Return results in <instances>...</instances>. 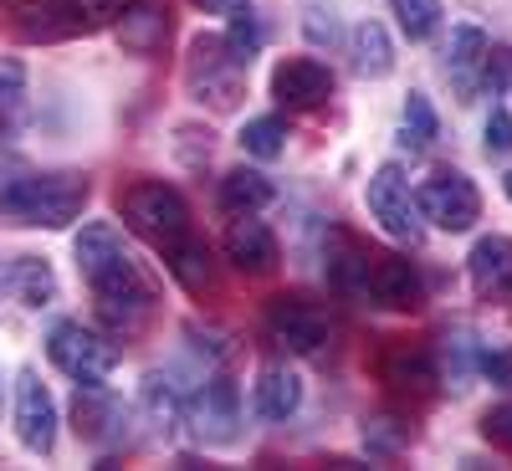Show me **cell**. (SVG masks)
<instances>
[{
  "instance_id": "obj_1",
  "label": "cell",
  "mask_w": 512,
  "mask_h": 471,
  "mask_svg": "<svg viewBox=\"0 0 512 471\" xmlns=\"http://www.w3.org/2000/svg\"><path fill=\"white\" fill-rule=\"evenodd\" d=\"M72 256H77L82 282H88L93 297H98L103 323L134 333V328L149 318V308H154V287H149V277L134 267V256L123 251L118 231H113L108 221H88V226L77 231V241H72Z\"/></svg>"
},
{
  "instance_id": "obj_2",
  "label": "cell",
  "mask_w": 512,
  "mask_h": 471,
  "mask_svg": "<svg viewBox=\"0 0 512 471\" xmlns=\"http://www.w3.org/2000/svg\"><path fill=\"white\" fill-rule=\"evenodd\" d=\"M88 205V175L77 169H57V175H21L0 190V210L21 226H47V231H62L82 216Z\"/></svg>"
},
{
  "instance_id": "obj_3",
  "label": "cell",
  "mask_w": 512,
  "mask_h": 471,
  "mask_svg": "<svg viewBox=\"0 0 512 471\" xmlns=\"http://www.w3.org/2000/svg\"><path fill=\"white\" fill-rule=\"evenodd\" d=\"M123 205V221L128 231H139L149 246L169 251V246H180L190 236V205L175 185H164V180H139V185H128L118 195Z\"/></svg>"
},
{
  "instance_id": "obj_4",
  "label": "cell",
  "mask_w": 512,
  "mask_h": 471,
  "mask_svg": "<svg viewBox=\"0 0 512 471\" xmlns=\"http://www.w3.org/2000/svg\"><path fill=\"white\" fill-rule=\"evenodd\" d=\"M190 93L210 108H236L246 88V62L226 47V36H195L190 41V62H185Z\"/></svg>"
},
{
  "instance_id": "obj_5",
  "label": "cell",
  "mask_w": 512,
  "mask_h": 471,
  "mask_svg": "<svg viewBox=\"0 0 512 471\" xmlns=\"http://www.w3.org/2000/svg\"><path fill=\"white\" fill-rule=\"evenodd\" d=\"M415 205H420V221H431L441 231H472L482 221V190L461 175V169H436L431 180L415 190Z\"/></svg>"
},
{
  "instance_id": "obj_6",
  "label": "cell",
  "mask_w": 512,
  "mask_h": 471,
  "mask_svg": "<svg viewBox=\"0 0 512 471\" xmlns=\"http://www.w3.org/2000/svg\"><path fill=\"white\" fill-rule=\"evenodd\" d=\"M364 205H369V216L379 221L384 236H395V241H420L425 226H420V205H415V190L410 180L400 175V164H379L369 185H364Z\"/></svg>"
},
{
  "instance_id": "obj_7",
  "label": "cell",
  "mask_w": 512,
  "mask_h": 471,
  "mask_svg": "<svg viewBox=\"0 0 512 471\" xmlns=\"http://www.w3.org/2000/svg\"><path fill=\"white\" fill-rule=\"evenodd\" d=\"M47 354H52V364H57L67 379H77V384H103V379L118 369L113 338L82 328V323H57L52 338H47Z\"/></svg>"
},
{
  "instance_id": "obj_8",
  "label": "cell",
  "mask_w": 512,
  "mask_h": 471,
  "mask_svg": "<svg viewBox=\"0 0 512 471\" xmlns=\"http://www.w3.org/2000/svg\"><path fill=\"white\" fill-rule=\"evenodd\" d=\"M185 425L205 446H231L241 436V395H236V384L226 374L205 379L200 390L190 395V405H185Z\"/></svg>"
},
{
  "instance_id": "obj_9",
  "label": "cell",
  "mask_w": 512,
  "mask_h": 471,
  "mask_svg": "<svg viewBox=\"0 0 512 471\" xmlns=\"http://www.w3.org/2000/svg\"><path fill=\"white\" fill-rule=\"evenodd\" d=\"M267 333L287 354H318L328 344V313L297 292H282L267 303Z\"/></svg>"
},
{
  "instance_id": "obj_10",
  "label": "cell",
  "mask_w": 512,
  "mask_h": 471,
  "mask_svg": "<svg viewBox=\"0 0 512 471\" xmlns=\"http://www.w3.org/2000/svg\"><path fill=\"white\" fill-rule=\"evenodd\" d=\"M72 415H77V436L98 451H113L128 441V405L118 395H108L103 384H77Z\"/></svg>"
},
{
  "instance_id": "obj_11",
  "label": "cell",
  "mask_w": 512,
  "mask_h": 471,
  "mask_svg": "<svg viewBox=\"0 0 512 471\" xmlns=\"http://www.w3.org/2000/svg\"><path fill=\"white\" fill-rule=\"evenodd\" d=\"M16 436L31 456L57 451V400L31 369L16 379Z\"/></svg>"
},
{
  "instance_id": "obj_12",
  "label": "cell",
  "mask_w": 512,
  "mask_h": 471,
  "mask_svg": "<svg viewBox=\"0 0 512 471\" xmlns=\"http://www.w3.org/2000/svg\"><path fill=\"white\" fill-rule=\"evenodd\" d=\"M466 272H472V287L482 303L512 308V236H482L466 256Z\"/></svg>"
},
{
  "instance_id": "obj_13",
  "label": "cell",
  "mask_w": 512,
  "mask_h": 471,
  "mask_svg": "<svg viewBox=\"0 0 512 471\" xmlns=\"http://www.w3.org/2000/svg\"><path fill=\"white\" fill-rule=\"evenodd\" d=\"M272 98L282 108H323L333 98V72L318 57H287L272 72Z\"/></svg>"
},
{
  "instance_id": "obj_14",
  "label": "cell",
  "mask_w": 512,
  "mask_h": 471,
  "mask_svg": "<svg viewBox=\"0 0 512 471\" xmlns=\"http://www.w3.org/2000/svg\"><path fill=\"white\" fill-rule=\"evenodd\" d=\"M226 262H231L236 272H251V277L277 272V262H282L277 236L256 221V216H236V221L226 226Z\"/></svg>"
},
{
  "instance_id": "obj_15",
  "label": "cell",
  "mask_w": 512,
  "mask_h": 471,
  "mask_svg": "<svg viewBox=\"0 0 512 471\" xmlns=\"http://www.w3.org/2000/svg\"><path fill=\"white\" fill-rule=\"evenodd\" d=\"M364 292L379 308H415L420 303V277L405 256H369L364 262Z\"/></svg>"
},
{
  "instance_id": "obj_16",
  "label": "cell",
  "mask_w": 512,
  "mask_h": 471,
  "mask_svg": "<svg viewBox=\"0 0 512 471\" xmlns=\"http://www.w3.org/2000/svg\"><path fill=\"white\" fill-rule=\"evenodd\" d=\"M113 36H118V47L128 57H154L169 41V16H164V6H154V0H134L128 11H118Z\"/></svg>"
},
{
  "instance_id": "obj_17",
  "label": "cell",
  "mask_w": 512,
  "mask_h": 471,
  "mask_svg": "<svg viewBox=\"0 0 512 471\" xmlns=\"http://www.w3.org/2000/svg\"><path fill=\"white\" fill-rule=\"evenodd\" d=\"M379 379L400 395H425L436 384V359L425 349H410V344H395L390 354L379 359Z\"/></svg>"
},
{
  "instance_id": "obj_18",
  "label": "cell",
  "mask_w": 512,
  "mask_h": 471,
  "mask_svg": "<svg viewBox=\"0 0 512 471\" xmlns=\"http://www.w3.org/2000/svg\"><path fill=\"white\" fill-rule=\"evenodd\" d=\"M297 405H303V379L287 364H267L256 374V410H262V420H292Z\"/></svg>"
},
{
  "instance_id": "obj_19",
  "label": "cell",
  "mask_w": 512,
  "mask_h": 471,
  "mask_svg": "<svg viewBox=\"0 0 512 471\" xmlns=\"http://www.w3.org/2000/svg\"><path fill=\"white\" fill-rule=\"evenodd\" d=\"M349 57L359 77H390L395 72V47H390V31L379 21H359L349 36Z\"/></svg>"
},
{
  "instance_id": "obj_20",
  "label": "cell",
  "mask_w": 512,
  "mask_h": 471,
  "mask_svg": "<svg viewBox=\"0 0 512 471\" xmlns=\"http://www.w3.org/2000/svg\"><path fill=\"white\" fill-rule=\"evenodd\" d=\"M164 262H169V277H175L185 292H210L216 287V262H210V251H205V241H180V246H169L164 251Z\"/></svg>"
},
{
  "instance_id": "obj_21",
  "label": "cell",
  "mask_w": 512,
  "mask_h": 471,
  "mask_svg": "<svg viewBox=\"0 0 512 471\" xmlns=\"http://www.w3.org/2000/svg\"><path fill=\"white\" fill-rule=\"evenodd\" d=\"M272 180L256 175V169H231V175L221 180V210L226 216H256L262 205H272Z\"/></svg>"
},
{
  "instance_id": "obj_22",
  "label": "cell",
  "mask_w": 512,
  "mask_h": 471,
  "mask_svg": "<svg viewBox=\"0 0 512 471\" xmlns=\"http://www.w3.org/2000/svg\"><path fill=\"white\" fill-rule=\"evenodd\" d=\"M487 47L492 41L477 31V26H456L451 31V77H456V88L461 93H472L477 88V72H482V62H487Z\"/></svg>"
},
{
  "instance_id": "obj_23",
  "label": "cell",
  "mask_w": 512,
  "mask_h": 471,
  "mask_svg": "<svg viewBox=\"0 0 512 471\" xmlns=\"http://www.w3.org/2000/svg\"><path fill=\"white\" fill-rule=\"evenodd\" d=\"M26 128V67L0 57V139H16Z\"/></svg>"
},
{
  "instance_id": "obj_24",
  "label": "cell",
  "mask_w": 512,
  "mask_h": 471,
  "mask_svg": "<svg viewBox=\"0 0 512 471\" xmlns=\"http://www.w3.org/2000/svg\"><path fill=\"white\" fill-rule=\"evenodd\" d=\"M11 292L21 297V308H47L57 297V277L41 256H16L11 262Z\"/></svg>"
},
{
  "instance_id": "obj_25",
  "label": "cell",
  "mask_w": 512,
  "mask_h": 471,
  "mask_svg": "<svg viewBox=\"0 0 512 471\" xmlns=\"http://www.w3.org/2000/svg\"><path fill=\"white\" fill-rule=\"evenodd\" d=\"M436 134H441V118H436L431 98L410 93V98H405V113H400V144H405L410 154H425V149L436 144Z\"/></svg>"
},
{
  "instance_id": "obj_26",
  "label": "cell",
  "mask_w": 512,
  "mask_h": 471,
  "mask_svg": "<svg viewBox=\"0 0 512 471\" xmlns=\"http://www.w3.org/2000/svg\"><path fill=\"white\" fill-rule=\"evenodd\" d=\"M241 149H246L251 159H282V149H287V123H282L277 113L246 118V128H241Z\"/></svg>"
},
{
  "instance_id": "obj_27",
  "label": "cell",
  "mask_w": 512,
  "mask_h": 471,
  "mask_svg": "<svg viewBox=\"0 0 512 471\" xmlns=\"http://www.w3.org/2000/svg\"><path fill=\"white\" fill-rule=\"evenodd\" d=\"M395 11H400V26L410 41H425L441 26V0H395Z\"/></svg>"
},
{
  "instance_id": "obj_28",
  "label": "cell",
  "mask_w": 512,
  "mask_h": 471,
  "mask_svg": "<svg viewBox=\"0 0 512 471\" xmlns=\"http://www.w3.org/2000/svg\"><path fill=\"white\" fill-rule=\"evenodd\" d=\"M226 47H231V52H236V57H241L246 67H251V57H256V52H262V26H256V21L246 16V6H241V11H231V31H226Z\"/></svg>"
},
{
  "instance_id": "obj_29",
  "label": "cell",
  "mask_w": 512,
  "mask_h": 471,
  "mask_svg": "<svg viewBox=\"0 0 512 471\" xmlns=\"http://www.w3.org/2000/svg\"><path fill=\"white\" fill-rule=\"evenodd\" d=\"M487 154H497V159L512 154V113L507 108H492V118H487Z\"/></svg>"
},
{
  "instance_id": "obj_30",
  "label": "cell",
  "mask_w": 512,
  "mask_h": 471,
  "mask_svg": "<svg viewBox=\"0 0 512 471\" xmlns=\"http://www.w3.org/2000/svg\"><path fill=\"white\" fill-rule=\"evenodd\" d=\"M482 436H487V441H497V446H507V451H512V400H507V405H497V410H487V415H482Z\"/></svg>"
},
{
  "instance_id": "obj_31",
  "label": "cell",
  "mask_w": 512,
  "mask_h": 471,
  "mask_svg": "<svg viewBox=\"0 0 512 471\" xmlns=\"http://www.w3.org/2000/svg\"><path fill=\"white\" fill-rule=\"evenodd\" d=\"M487 82H497V88H507L512 82V52L507 47H487V62H482Z\"/></svg>"
},
{
  "instance_id": "obj_32",
  "label": "cell",
  "mask_w": 512,
  "mask_h": 471,
  "mask_svg": "<svg viewBox=\"0 0 512 471\" xmlns=\"http://www.w3.org/2000/svg\"><path fill=\"white\" fill-rule=\"evenodd\" d=\"M303 26H308V36H313V41H333V16L323 21V11H318V6H308V21H303Z\"/></svg>"
},
{
  "instance_id": "obj_33",
  "label": "cell",
  "mask_w": 512,
  "mask_h": 471,
  "mask_svg": "<svg viewBox=\"0 0 512 471\" xmlns=\"http://www.w3.org/2000/svg\"><path fill=\"white\" fill-rule=\"evenodd\" d=\"M195 6H205V11H226V16H231V11L246 6V0H195Z\"/></svg>"
},
{
  "instance_id": "obj_34",
  "label": "cell",
  "mask_w": 512,
  "mask_h": 471,
  "mask_svg": "<svg viewBox=\"0 0 512 471\" xmlns=\"http://www.w3.org/2000/svg\"><path fill=\"white\" fill-rule=\"evenodd\" d=\"M502 190H507V200H512V175H507V180H502Z\"/></svg>"
}]
</instances>
